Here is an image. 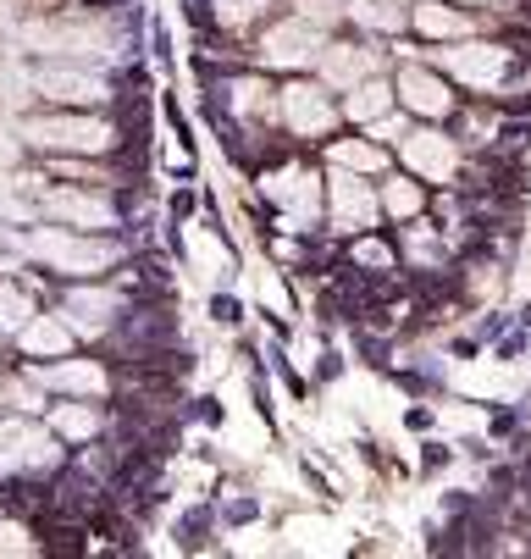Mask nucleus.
Here are the masks:
<instances>
[{"instance_id":"10","label":"nucleus","mask_w":531,"mask_h":559,"mask_svg":"<svg viewBox=\"0 0 531 559\" xmlns=\"http://www.w3.org/2000/svg\"><path fill=\"white\" fill-rule=\"evenodd\" d=\"M332 211H338V222H343V227H371V216H377V200H371L366 183L332 178Z\"/></svg>"},{"instance_id":"11","label":"nucleus","mask_w":531,"mask_h":559,"mask_svg":"<svg viewBox=\"0 0 531 559\" xmlns=\"http://www.w3.org/2000/svg\"><path fill=\"white\" fill-rule=\"evenodd\" d=\"M283 106H288V122H294L299 133H327L332 128V106L316 95V89H288Z\"/></svg>"},{"instance_id":"21","label":"nucleus","mask_w":531,"mask_h":559,"mask_svg":"<svg viewBox=\"0 0 531 559\" xmlns=\"http://www.w3.org/2000/svg\"><path fill=\"white\" fill-rule=\"evenodd\" d=\"M56 427L72 432V438H89V432L100 427V416H95V410H56Z\"/></svg>"},{"instance_id":"4","label":"nucleus","mask_w":531,"mask_h":559,"mask_svg":"<svg viewBox=\"0 0 531 559\" xmlns=\"http://www.w3.org/2000/svg\"><path fill=\"white\" fill-rule=\"evenodd\" d=\"M56 460V443L50 432L28 427V421H6L0 427V471H34V465Z\"/></svg>"},{"instance_id":"17","label":"nucleus","mask_w":531,"mask_h":559,"mask_svg":"<svg viewBox=\"0 0 531 559\" xmlns=\"http://www.w3.org/2000/svg\"><path fill=\"white\" fill-rule=\"evenodd\" d=\"M388 100H393L388 84H360V89L349 95V117H354V122H377L382 111H388Z\"/></svg>"},{"instance_id":"12","label":"nucleus","mask_w":531,"mask_h":559,"mask_svg":"<svg viewBox=\"0 0 531 559\" xmlns=\"http://www.w3.org/2000/svg\"><path fill=\"white\" fill-rule=\"evenodd\" d=\"M399 95L410 100L415 111H426V117H443V111H449V89L437 84L432 72H415V67H410V72L399 78Z\"/></svg>"},{"instance_id":"16","label":"nucleus","mask_w":531,"mask_h":559,"mask_svg":"<svg viewBox=\"0 0 531 559\" xmlns=\"http://www.w3.org/2000/svg\"><path fill=\"white\" fill-rule=\"evenodd\" d=\"M111 310H117V299H111V294H72V299H67L72 327H89V333L111 322Z\"/></svg>"},{"instance_id":"8","label":"nucleus","mask_w":531,"mask_h":559,"mask_svg":"<svg viewBox=\"0 0 531 559\" xmlns=\"http://www.w3.org/2000/svg\"><path fill=\"white\" fill-rule=\"evenodd\" d=\"M404 161H410L421 178L443 183L454 172V144L443 139V133H410V139H404Z\"/></svg>"},{"instance_id":"22","label":"nucleus","mask_w":531,"mask_h":559,"mask_svg":"<svg viewBox=\"0 0 531 559\" xmlns=\"http://www.w3.org/2000/svg\"><path fill=\"white\" fill-rule=\"evenodd\" d=\"M28 316V299L17 288H0V327H17Z\"/></svg>"},{"instance_id":"18","label":"nucleus","mask_w":531,"mask_h":559,"mask_svg":"<svg viewBox=\"0 0 531 559\" xmlns=\"http://www.w3.org/2000/svg\"><path fill=\"white\" fill-rule=\"evenodd\" d=\"M23 344L34 349V355H61V349L72 344V327H61V322H34L23 333Z\"/></svg>"},{"instance_id":"2","label":"nucleus","mask_w":531,"mask_h":559,"mask_svg":"<svg viewBox=\"0 0 531 559\" xmlns=\"http://www.w3.org/2000/svg\"><path fill=\"white\" fill-rule=\"evenodd\" d=\"M23 139L39 144V150H72V155H95L111 144L106 122H89V117H34L23 122Z\"/></svg>"},{"instance_id":"23","label":"nucleus","mask_w":531,"mask_h":559,"mask_svg":"<svg viewBox=\"0 0 531 559\" xmlns=\"http://www.w3.org/2000/svg\"><path fill=\"white\" fill-rule=\"evenodd\" d=\"M415 205H421V194H415V189H410V183H393V189H388V211L410 216V211H415Z\"/></svg>"},{"instance_id":"1","label":"nucleus","mask_w":531,"mask_h":559,"mask_svg":"<svg viewBox=\"0 0 531 559\" xmlns=\"http://www.w3.org/2000/svg\"><path fill=\"white\" fill-rule=\"evenodd\" d=\"M34 255L50 261L56 272H106L117 261V244H106V238H72L61 227H45V233H34Z\"/></svg>"},{"instance_id":"15","label":"nucleus","mask_w":531,"mask_h":559,"mask_svg":"<svg viewBox=\"0 0 531 559\" xmlns=\"http://www.w3.org/2000/svg\"><path fill=\"white\" fill-rule=\"evenodd\" d=\"M266 189H272L283 205H294V216L316 211V178H305V172H283V178H272Z\"/></svg>"},{"instance_id":"3","label":"nucleus","mask_w":531,"mask_h":559,"mask_svg":"<svg viewBox=\"0 0 531 559\" xmlns=\"http://www.w3.org/2000/svg\"><path fill=\"white\" fill-rule=\"evenodd\" d=\"M28 39H34L39 50H61V56H106V50H111L106 28L83 23V17H72V23H34V28H28Z\"/></svg>"},{"instance_id":"6","label":"nucleus","mask_w":531,"mask_h":559,"mask_svg":"<svg viewBox=\"0 0 531 559\" xmlns=\"http://www.w3.org/2000/svg\"><path fill=\"white\" fill-rule=\"evenodd\" d=\"M34 89H39V95H50V100H72V106L106 100V84H100L95 72H83V67H39Z\"/></svg>"},{"instance_id":"19","label":"nucleus","mask_w":531,"mask_h":559,"mask_svg":"<svg viewBox=\"0 0 531 559\" xmlns=\"http://www.w3.org/2000/svg\"><path fill=\"white\" fill-rule=\"evenodd\" d=\"M415 23H421V34H437V39H454V34H465V17L460 12H443V6H421L415 12Z\"/></svg>"},{"instance_id":"14","label":"nucleus","mask_w":531,"mask_h":559,"mask_svg":"<svg viewBox=\"0 0 531 559\" xmlns=\"http://www.w3.org/2000/svg\"><path fill=\"white\" fill-rule=\"evenodd\" d=\"M321 72H327L332 84H354V78H366L371 72V50H354V45H338L321 56Z\"/></svg>"},{"instance_id":"9","label":"nucleus","mask_w":531,"mask_h":559,"mask_svg":"<svg viewBox=\"0 0 531 559\" xmlns=\"http://www.w3.org/2000/svg\"><path fill=\"white\" fill-rule=\"evenodd\" d=\"M45 216H56V222H78V227H111V205L100 200V194H45Z\"/></svg>"},{"instance_id":"20","label":"nucleus","mask_w":531,"mask_h":559,"mask_svg":"<svg viewBox=\"0 0 531 559\" xmlns=\"http://www.w3.org/2000/svg\"><path fill=\"white\" fill-rule=\"evenodd\" d=\"M332 161H338V167H354V172L382 167V155L371 150V144H338V150H332Z\"/></svg>"},{"instance_id":"5","label":"nucleus","mask_w":531,"mask_h":559,"mask_svg":"<svg viewBox=\"0 0 531 559\" xmlns=\"http://www.w3.org/2000/svg\"><path fill=\"white\" fill-rule=\"evenodd\" d=\"M321 45H327V39H321V23H310V17H294V23H277L272 34H266L260 56L277 61V67H299V61H310Z\"/></svg>"},{"instance_id":"13","label":"nucleus","mask_w":531,"mask_h":559,"mask_svg":"<svg viewBox=\"0 0 531 559\" xmlns=\"http://www.w3.org/2000/svg\"><path fill=\"white\" fill-rule=\"evenodd\" d=\"M39 377H45V388H67V393H100L106 388L100 366H89V360H78V366H50V371H39Z\"/></svg>"},{"instance_id":"7","label":"nucleus","mask_w":531,"mask_h":559,"mask_svg":"<svg viewBox=\"0 0 531 559\" xmlns=\"http://www.w3.org/2000/svg\"><path fill=\"white\" fill-rule=\"evenodd\" d=\"M449 72H460L465 84H476V89H493L498 78H504V67H509V50H498V45H460V50H449Z\"/></svg>"}]
</instances>
